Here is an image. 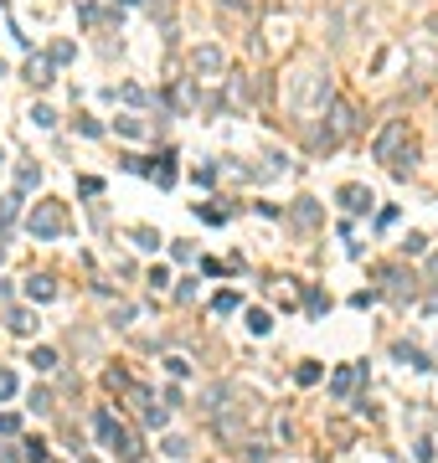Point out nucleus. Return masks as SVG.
I'll use <instances>...</instances> for the list:
<instances>
[{
    "label": "nucleus",
    "mask_w": 438,
    "mask_h": 463,
    "mask_svg": "<svg viewBox=\"0 0 438 463\" xmlns=\"http://www.w3.org/2000/svg\"><path fill=\"white\" fill-rule=\"evenodd\" d=\"M165 417H170L165 407H150V412H144V422H150V427H165Z\"/></svg>",
    "instance_id": "obj_30"
},
{
    "label": "nucleus",
    "mask_w": 438,
    "mask_h": 463,
    "mask_svg": "<svg viewBox=\"0 0 438 463\" xmlns=\"http://www.w3.org/2000/svg\"><path fill=\"white\" fill-rule=\"evenodd\" d=\"M340 206H346V211H366V206H371V191H361V185H346V191H340Z\"/></svg>",
    "instance_id": "obj_12"
},
{
    "label": "nucleus",
    "mask_w": 438,
    "mask_h": 463,
    "mask_svg": "<svg viewBox=\"0 0 438 463\" xmlns=\"http://www.w3.org/2000/svg\"><path fill=\"white\" fill-rule=\"evenodd\" d=\"M31 124H36V129H57V113H52L47 103H36V109H31Z\"/></svg>",
    "instance_id": "obj_17"
},
{
    "label": "nucleus",
    "mask_w": 438,
    "mask_h": 463,
    "mask_svg": "<svg viewBox=\"0 0 438 463\" xmlns=\"http://www.w3.org/2000/svg\"><path fill=\"white\" fill-rule=\"evenodd\" d=\"M227 6H237V0H227Z\"/></svg>",
    "instance_id": "obj_33"
},
{
    "label": "nucleus",
    "mask_w": 438,
    "mask_h": 463,
    "mask_svg": "<svg viewBox=\"0 0 438 463\" xmlns=\"http://www.w3.org/2000/svg\"><path fill=\"white\" fill-rule=\"evenodd\" d=\"M26 227H31V237H42V242H47V237H57L62 227H68V211H62L57 201H36V211L26 217Z\"/></svg>",
    "instance_id": "obj_2"
},
{
    "label": "nucleus",
    "mask_w": 438,
    "mask_h": 463,
    "mask_svg": "<svg viewBox=\"0 0 438 463\" xmlns=\"http://www.w3.org/2000/svg\"><path fill=\"white\" fill-rule=\"evenodd\" d=\"M31 366H36V370H52V366H57V350H52V345H36V350H31Z\"/></svg>",
    "instance_id": "obj_16"
},
{
    "label": "nucleus",
    "mask_w": 438,
    "mask_h": 463,
    "mask_svg": "<svg viewBox=\"0 0 438 463\" xmlns=\"http://www.w3.org/2000/svg\"><path fill=\"white\" fill-rule=\"evenodd\" d=\"M0 160H6V155H0Z\"/></svg>",
    "instance_id": "obj_34"
},
{
    "label": "nucleus",
    "mask_w": 438,
    "mask_h": 463,
    "mask_svg": "<svg viewBox=\"0 0 438 463\" xmlns=\"http://www.w3.org/2000/svg\"><path fill=\"white\" fill-rule=\"evenodd\" d=\"M351 129H356V109L346 98H335V103H330V134H325V144H335L340 134H351Z\"/></svg>",
    "instance_id": "obj_4"
},
{
    "label": "nucleus",
    "mask_w": 438,
    "mask_h": 463,
    "mask_svg": "<svg viewBox=\"0 0 438 463\" xmlns=\"http://www.w3.org/2000/svg\"><path fill=\"white\" fill-rule=\"evenodd\" d=\"M6 396H16V376H10V370H0V402H6Z\"/></svg>",
    "instance_id": "obj_28"
},
{
    "label": "nucleus",
    "mask_w": 438,
    "mask_h": 463,
    "mask_svg": "<svg viewBox=\"0 0 438 463\" xmlns=\"http://www.w3.org/2000/svg\"><path fill=\"white\" fill-rule=\"evenodd\" d=\"M304 309H310V314H325V309H330V299L320 294V288H310V294H304Z\"/></svg>",
    "instance_id": "obj_19"
},
{
    "label": "nucleus",
    "mask_w": 438,
    "mask_h": 463,
    "mask_svg": "<svg viewBox=\"0 0 438 463\" xmlns=\"http://www.w3.org/2000/svg\"><path fill=\"white\" fill-rule=\"evenodd\" d=\"M402 144H413V134H407V118H392V124L377 134V160H387V165H392Z\"/></svg>",
    "instance_id": "obj_3"
},
{
    "label": "nucleus",
    "mask_w": 438,
    "mask_h": 463,
    "mask_svg": "<svg viewBox=\"0 0 438 463\" xmlns=\"http://www.w3.org/2000/svg\"><path fill=\"white\" fill-rule=\"evenodd\" d=\"M248 329H253V335H269V329H273L269 309H248Z\"/></svg>",
    "instance_id": "obj_15"
},
{
    "label": "nucleus",
    "mask_w": 438,
    "mask_h": 463,
    "mask_svg": "<svg viewBox=\"0 0 438 463\" xmlns=\"http://www.w3.org/2000/svg\"><path fill=\"white\" fill-rule=\"evenodd\" d=\"M356 376H361V370H356V366H340L335 376H330V396H351V386H356Z\"/></svg>",
    "instance_id": "obj_8"
},
{
    "label": "nucleus",
    "mask_w": 438,
    "mask_h": 463,
    "mask_svg": "<svg viewBox=\"0 0 438 463\" xmlns=\"http://www.w3.org/2000/svg\"><path fill=\"white\" fill-rule=\"evenodd\" d=\"M222 68H227L222 47H196V52H191V72H196V77H217Z\"/></svg>",
    "instance_id": "obj_5"
},
{
    "label": "nucleus",
    "mask_w": 438,
    "mask_h": 463,
    "mask_svg": "<svg viewBox=\"0 0 438 463\" xmlns=\"http://www.w3.org/2000/svg\"><path fill=\"white\" fill-rule=\"evenodd\" d=\"M119 93H124V98H129V103H144V98H150V93H144L139 83H124V88H119Z\"/></svg>",
    "instance_id": "obj_26"
},
{
    "label": "nucleus",
    "mask_w": 438,
    "mask_h": 463,
    "mask_svg": "<svg viewBox=\"0 0 438 463\" xmlns=\"http://www.w3.org/2000/svg\"><path fill=\"white\" fill-rule=\"evenodd\" d=\"M433 273H438V258H433Z\"/></svg>",
    "instance_id": "obj_32"
},
{
    "label": "nucleus",
    "mask_w": 438,
    "mask_h": 463,
    "mask_svg": "<svg viewBox=\"0 0 438 463\" xmlns=\"http://www.w3.org/2000/svg\"><path fill=\"white\" fill-rule=\"evenodd\" d=\"M392 355H397V361H407V366H413V370H428V355H423L418 345H407V340H402V345H397Z\"/></svg>",
    "instance_id": "obj_13"
},
{
    "label": "nucleus",
    "mask_w": 438,
    "mask_h": 463,
    "mask_svg": "<svg viewBox=\"0 0 438 463\" xmlns=\"http://www.w3.org/2000/svg\"><path fill=\"white\" fill-rule=\"evenodd\" d=\"M68 57H73V42H57V47L47 52V62H68Z\"/></svg>",
    "instance_id": "obj_25"
},
{
    "label": "nucleus",
    "mask_w": 438,
    "mask_h": 463,
    "mask_svg": "<svg viewBox=\"0 0 438 463\" xmlns=\"http://www.w3.org/2000/svg\"><path fill=\"white\" fill-rule=\"evenodd\" d=\"M77 191H83V196H98L103 180H98V175H83V180H77Z\"/></svg>",
    "instance_id": "obj_27"
},
{
    "label": "nucleus",
    "mask_w": 438,
    "mask_h": 463,
    "mask_svg": "<svg viewBox=\"0 0 438 463\" xmlns=\"http://www.w3.org/2000/svg\"><path fill=\"white\" fill-rule=\"evenodd\" d=\"M26 83H31V88H47V83H52V62H47V57H31V62H26Z\"/></svg>",
    "instance_id": "obj_9"
},
{
    "label": "nucleus",
    "mask_w": 438,
    "mask_h": 463,
    "mask_svg": "<svg viewBox=\"0 0 438 463\" xmlns=\"http://www.w3.org/2000/svg\"><path fill=\"white\" fill-rule=\"evenodd\" d=\"M16 427H21V417H10V412L0 417V432H16Z\"/></svg>",
    "instance_id": "obj_31"
},
{
    "label": "nucleus",
    "mask_w": 438,
    "mask_h": 463,
    "mask_svg": "<svg viewBox=\"0 0 438 463\" xmlns=\"http://www.w3.org/2000/svg\"><path fill=\"white\" fill-rule=\"evenodd\" d=\"M135 247H144V253H155V247H160V232H150V227H135Z\"/></svg>",
    "instance_id": "obj_18"
},
{
    "label": "nucleus",
    "mask_w": 438,
    "mask_h": 463,
    "mask_svg": "<svg viewBox=\"0 0 438 463\" xmlns=\"http://www.w3.org/2000/svg\"><path fill=\"white\" fill-rule=\"evenodd\" d=\"M109 448H114L124 463H139V453H144L139 438H135V432H124V427H114V432H109Z\"/></svg>",
    "instance_id": "obj_6"
},
{
    "label": "nucleus",
    "mask_w": 438,
    "mask_h": 463,
    "mask_svg": "<svg viewBox=\"0 0 438 463\" xmlns=\"http://www.w3.org/2000/svg\"><path fill=\"white\" fill-rule=\"evenodd\" d=\"M26 299H31V304H47V299H57V283H52L47 273H31V278H26Z\"/></svg>",
    "instance_id": "obj_7"
},
{
    "label": "nucleus",
    "mask_w": 438,
    "mask_h": 463,
    "mask_svg": "<svg viewBox=\"0 0 438 463\" xmlns=\"http://www.w3.org/2000/svg\"><path fill=\"white\" fill-rule=\"evenodd\" d=\"M6 324H10V329H16V335H31V329H36V324H42V320H36V314H31V309H10V314H6Z\"/></svg>",
    "instance_id": "obj_10"
},
{
    "label": "nucleus",
    "mask_w": 438,
    "mask_h": 463,
    "mask_svg": "<svg viewBox=\"0 0 438 463\" xmlns=\"http://www.w3.org/2000/svg\"><path fill=\"white\" fill-rule=\"evenodd\" d=\"M77 129H83L88 139H98V134H103V124H98V118H77Z\"/></svg>",
    "instance_id": "obj_29"
},
{
    "label": "nucleus",
    "mask_w": 438,
    "mask_h": 463,
    "mask_svg": "<svg viewBox=\"0 0 438 463\" xmlns=\"http://www.w3.org/2000/svg\"><path fill=\"white\" fill-rule=\"evenodd\" d=\"M211 309H217V314H232V309H237V294H217V299H211Z\"/></svg>",
    "instance_id": "obj_23"
},
{
    "label": "nucleus",
    "mask_w": 438,
    "mask_h": 463,
    "mask_svg": "<svg viewBox=\"0 0 438 463\" xmlns=\"http://www.w3.org/2000/svg\"><path fill=\"white\" fill-rule=\"evenodd\" d=\"M26 463H47V443H42V438L26 443Z\"/></svg>",
    "instance_id": "obj_21"
},
{
    "label": "nucleus",
    "mask_w": 438,
    "mask_h": 463,
    "mask_svg": "<svg viewBox=\"0 0 438 463\" xmlns=\"http://www.w3.org/2000/svg\"><path fill=\"white\" fill-rule=\"evenodd\" d=\"M294 221H299V227H315V221H320V206H315L310 196H304V201H294Z\"/></svg>",
    "instance_id": "obj_14"
},
{
    "label": "nucleus",
    "mask_w": 438,
    "mask_h": 463,
    "mask_svg": "<svg viewBox=\"0 0 438 463\" xmlns=\"http://www.w3.org/2000/svg\"><path fill=\"white\" fill-rule=\"evenodd\" d=\"M289 98H294V109H325V103H330V77H325L320 68L294 72V83H289Z\"/></svg>",
    "instance_id": "obj_1"
},
{
    "label": "nucleus",
    "mask_w": 438,
    "mask_h": 463,
    "mask_svg": "<svg viewBox=\"0 0 438 463\" xmlns=\"http://www.w3.org/2000/svg\"><path fill=\"white\" fill-rule=\"evenodd\" d=\"M155 185H176V155H160V165H150Z\"/></svg>",
    "instance_id": "obj_11"
},
{
    "label": "nucleus",
    "mask_w": 438,
    "mask_h": 463,
    "mask_svg": "<svg viewBox=\"0 0 438 463\" xmlns=\"http://www.w3.org/2000/svg\"><path fill=\"white\" fill-rule=\"evenodd\" d=\"M114 129H119V134H129V139H139V134H144L139 118H114Z\"/></svg>",
    "instance_id": "obj_20"
},
{
    "label": "nucleus",
    "mask_w": 438,
    "mask_h": 463,
    "mask_svg": "<svg viewBox=\"0 0 438 463\" xmlns=\"http://www.w3.org/2000/svg\"><path fill=\"white\" fill-rule=\"evenodd\" d=\"M315 381H320V366L304 361V366H299V386H315Z\"/></svg>",
    "instance_id": "obj_22"
},
{
    "label": "nucleus",
    "mask_w": 438,
    "mask_h": 463,
    "mask_svg": "<svg viewBox=\"0 0 438 463\" xmlns=\"http://www.w3.org/2000/svg\"><path fill=\"white\" fill-rule=\"evenodd\" d=\"M165 453L170 458H186V453H191V443H186V438H165Z\"/></svg>",
    "instance_id": "obj_24"
}]
</instances>
